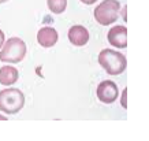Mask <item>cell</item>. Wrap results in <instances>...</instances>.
<instances>
[{
  "label": "cell",
  "mask_w": 149,
  "mask_h": 141,
  "mask_svg": "<svg viewBox=\"0 0 149 141\" xmlns=\"http://www.w3.org/2000/svg\"><path fill=\"white\" fill-rule=\"evenodd\" d=\"M99 63L109 75H119L126 70L127 60L120 52L105 48L99 54Z\"/></svg>",
  "instance_id": "obj_1"
},
{
  "label": "cell",
  "mask_w": 149,
  "mask_h": 141,
  "mask_svg": "<svg viewBox=\"0 0 149 141\" xmlns=\"http://www.w3.org/2000/svg\"><path fill=\"white\" fill-rule=\"evenodd\" d=\"M26 56V44L22 38L11 37L3 44L0 52V60L7 63H19Z\"/></svg>",
  "instance_id": "obj_2"
},
{
  "label": "cell",
  "mask_w": 149,
  "mask_h": 141,
  "mask_svg": "<svg viewBox=\"0 0 149 141\" xmlns=\"http://www.w3.org/2000/svg\"><path fill=\"white\" fill-rule=\"evenodd\" d=\"M25 105V95L19 89H3L0 92V111L6 114H17Z\"/></svg>",
  "instance_id": "obj_3"
},
{
  "label": "cell",
  "mask_w": 149,
  "mask_h": 141,
  "mask_svg": "<svg viewBox=\"0 0 149 141\" xmlns=\"http://www.w3.org/2000/svg\"><path fill=\"white\" fill-rule=\"evenodd\" d=\"M119 8H120V4L118 0H104L95 10L96 21L103 26H108L118 19Z\"/></svg>",
  "instance_id": "obj_4"
},
{
  "label": "cell",
  "mask_w": 149,
  "mask_h": 141,
  "mask_svg": "<svg viewBox=\"0 0 149 141\" xmlns=\"http://www.w3.org/2000/svg\"><path fill=\"white\" fill-rule=\"evenodd\" d=\"M97 97H99V100H101L103 103H105V104L113 103L118 97L116 84L112 81H109V80L99 84V87H97Z\"/></svg>",
  "instance_id": "obj_5"
},
{
  "label": "cell",
  "mask_w": 149,
  "mask_h": 141,
  "mask_svg": "<svg viewBox=\"0 0 149 141\" xmlns=\"http://www.w3.org/2000/svg\"><path fill=\"white\" fill-rule=\"evenodd\" d=\"M68 40H70L72 45L82 47L89 41V32H88L86 27L81 26V25L71 26L70 30H68Z\"/></svg>",
  "instance_id": "obj_6"
},
{
  "label": "cell",
  "mask_w": 149,
  "mask_h": 141,
  "mask_svg": "<svg viewBox=\"0 0 149 141\" xmlns=\"http://www.w3.org/2000/svg\"><path fill=\"white\" fill-rule=\"evenodd\" d=\"M58 32L55 30L54 27H41L38 33H37V41H38V44L41 47H44V48H51V47H54L56 43H58Z\"/></svg>",
  "instance_id": "obj_7"
},
{
  "label": "cell",
  "mask_w": 149,
  "mask_h": 141,
  "mask_svg": "<svg viewBox=\"0 0 149 141\" xmlns=\"http://www.w3.org/2000/svg\"><path fill=\"white\" fill-rule=\"evenodd\" d=\"M109 44L118 48L127 47V29L125 26H113L108 32Z\"/></svg>",
  "instance_id": "obj_8"
},
{
  "label": "cell",
  "mask_w": 149,
  "mask_h": 141,
  "mask_svg": "<svg viewBox=\"0 0 149 141\" xmlns=\"http://www.w3.org/2000/svg\"><path fill=\"white\" fill-rule=\"evenodd\" d=\"M19 73L18 70L13 66H4L0 68V84H3L6 87H10L18 81Z\"/></svg>",
  "instance_id": "obj_9"
},
{
  "label": "cell",
  "mask_w": 149,
  "mask_h": 141,
  "mask_svg": "<svg viewBox=\"0 0 149 141\" xmlns=\"http://www.w3.org/2000/svg\"><path fill=\"white\" fill-rule=\"evenodd\" d=\"M47 3L54 14H62L67 7V0H47Z\"/></svg>",
  "instance_id": "obj_10"
},
{
  "label": "cell",
  "mask_w": 149,
  "mask_h": 141,
  "mask_svg": "<svg viewBox=\"0 0 149 141\" xmlns=\"http://www.w3.org/2000/svg\"><path fill=\"white\" fill-rule=\"evenodd\" d=\"M3 44H4V33H3V30L0 29V48L3 47Z\"/></svg>",
  "instance_id": "obj_11"
},
{
  "label": "cell",
  "mask_w": 149,
  "mask_h": 141,
  "mask_svg": "<svg viewBox=\"0 0 149 141\" xmlns=\"http://www.w3.org/2000/svg\"><path fill=\"white\" fill-rule=\"evenodd\" d=\"M79 1H82L84 4H88V6H91V4H93V3H96L97 0H79Z\"/></svg>",
  "instance_id": "obj_12"
},
{
  "label": "cell",
  "mask_w": 149,
  "mask_h": 141,
  "mask_svg": "<svg viewBox=\"0 0 149 141\" xmlns=\"http://www.w3.org/2000/svg\"><path fill=\"white\" fill-rule=\"evenodd\" d=\"M0 121H7V118H6V117H3V115H0Z\"/></svg>",
  "instance_id": "obj_13"
},
{
  "label": "cell",
  "mask_w": 149,
  "mask_h": 141,
  "mask_svg": "<svg viewBox=\"0 0 149 141\" xmlns=\"http://www.w3.org/2000/svg\"><path fill=\"white\" fill-rule=\"evenodd\" d=\"M6 1H7V0H0V3H6Z\"/></svg>",
  "instance_id": "obj_14"
}]
</instances>
